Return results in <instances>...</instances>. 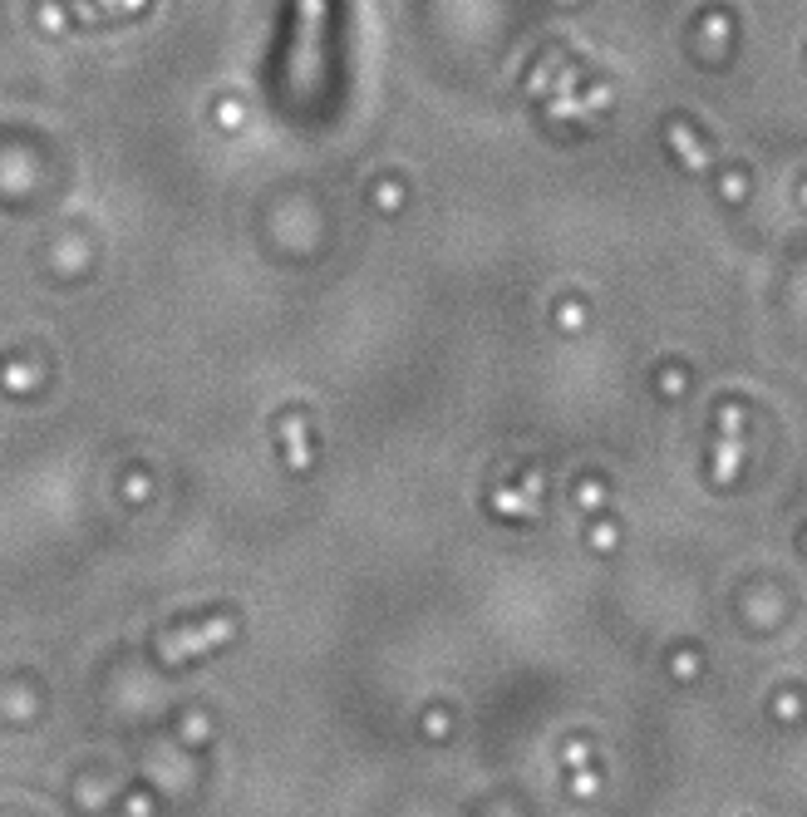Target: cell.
<instances>
[{
  "mask_svg": "<svg viewBox=\"0 0 807 817\" xmlns=\"http://www.w3.org/2000/svg\"><path fill=\"white\" fill-rule=\"evenodd\" d=\"M227 630H232V621H217V625H207V630H192V635H182V640H163V655H167V660H182V655L202 650L207 640H222Z\"/></svg>",
  "mask_w": 807,
  "mask_h": 817,
  "instance_id": "1",
  "label": "cell"
}]
</instances>
